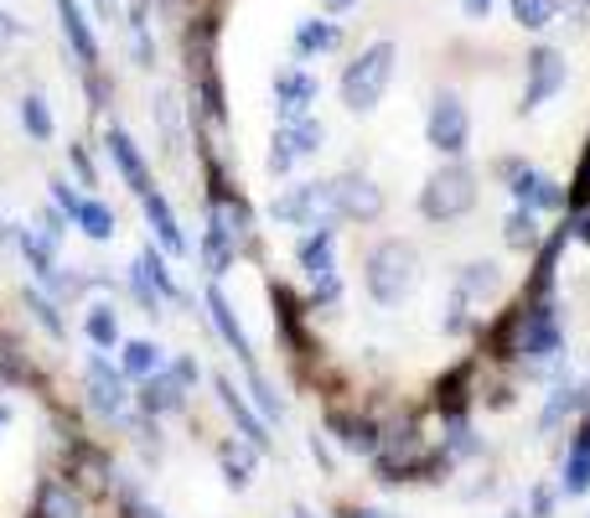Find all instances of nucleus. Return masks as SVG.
<instances>
[{
    "instance_id": "obj_1",
    "label": "nucleus",
    "mask_w": 590,
    "mask_h": 518,
    "mask_svg": "<svg viewBox=\"0 0 590 518\" xmlns=\"http://www.w3.org/2000/svg\"><path fill=\"white\" fill-rule=\"evenodd\" d=\"M393 68H399V47H393V42L363 47V52L342 68V104H347L353 115L378 109V99L389 94V83H393Z\"/></svg>"
},
{
    "instance_id": "obj_2",
    "label": "nucleus",
    "mask_w": 590,
    "mask_h": 518,
    "mask_svg": "<svg viewBox=\"0 0 590 518\" xmlns=\"http://www.w3.org/2000/svg\"><path fill=\"white\" fill-rule=\"evenodd\" d=\"M472 208H476V172L456 156L420 187V213L430 223H451L461 213H472Z\"/></svg>"
},
{
    "instance_id": "obj_3",
    "label": "nucleus",
    "mask_w": 590,
    "mask_h": 518,
    "mask_svg": "<svg viewBox=\"0 0 590 518\" xmlns=\"http://www.w3.org/2000/svg\"><path fill=\"white\" fill-rule=\"evenodd\" d=\"M363 285L378 306H399L414 291V249L404 239H384L363 264Z\"/></svg>"
},
{
    "instance_id": "obj_4",
    "label": "nucleus",
    "mask_w": 590,
    "mask_h": 518,
    "mask_svg": "<svg viewBox=\"0 0 590 518\" xmlns=\"http://www.w3.org/2000/svg\"><path fill=\"white\" fill-rule=\"evenodd\" d=\"M270 219H275V223H295V228L337 223L332 181H300V187H291V192H280V198L270 202Z\"/></svg>"
},
{
    "instance_id": "obj_5",
    "label": "nucleus",
    "mask_w": 590,
    "mask_h": 518,
    "mask_svg": "<svg viewBox=\"0 0 590 518\" xmlns=\"http://www.w3.org/2000/svg\"><path fill=\"white\" fill-rule=\"evenodd\" d=\"M300 270L316 280V306H332L342 280H337V228L332 223H316L311 234L300 239Z\"/></svg>"
},
{
    "instance_id": "obj_6",
    "label": "nucleus",
    "mask_w": 590,
    "mask_h": 518,
    "mask_svg": "<svg viewBox=\"0 0 590 518\" xmlns=\"http://www.w3.org/2000/svg\"><path fill=\"white\" fill-rule=\"evenodd\" d=\"M425 140H430L440 156H461V151H467V140H472V115H467V104L456 99V94H435L430 99Z\"/></svg>"
},
{
    "instance_id": "obj_7",
    "label": "nucleus",
    "mask_w": 590,
    "mask_h": 518,
    "mask_svg": "<svg viewBox=\"0 0 590 518\" xmlns=\"http://www.w3.org/2000/svg\"><path fill=\"white\" fill-rule=\"evenodd\" d=\"M321 140H327V130L306 115V120H280V130H275V151H270V172L275 177H285L295 161H306V156H316L321 151Z\"/></svg>"
},
{
    "instance_id": "obj_8",
    "label": "nucleus",
    "mask_w": 590,
    "mask_h": 518,
    "mask_svg": "<svg viewBox=\"0 0 590 518\" xmlns=\"http://www.w3.org/2000/svg\"><path fill=\"white\" fill-rule=\"evenodd\" d=\"M187 384H197V363L192 358H177L166 374H151L145 389H140V410L145 415H166V410H181V399H187Z\"/></svg>"
},
{
    "instance_id": "obj_9",
    "label": "nucleus",
    "mask_w": 590,
    "mask_h": 518,
    "mask_svg": "<svg viewBox=\"0 0 590 518\" xmlns=\"http://www.w3.org/2000/svg\"><path fill=\"white\" fill-rule=\"evenodd\" d=\"M565 89V58L554 47H533L529 52V79H523V115H533L539 104H550Z\"/></svg>"
},
{
    "instance_id": "obj_10",
    "label": "nucleus",
    "mask_w": 590,
    "mask_h": 518,
    "mask_svg": "<svg viewBox=\"0 0 590 518\" xmlns=\"http://www.w3.org/2000/svg\"><path fill=\"white\" fill-rule=\"evenodd\" d=\"M559 321H554V306L550 301H533L523 321H518V353L523 358H554L559 353Z\"/></svg>"
},
{
    "instance_id": "obj_11",
    "label": "nucleus",
    "mask_w": 590,
    "mask_h": 518,
    "mask_svg": "<svg viewBox=\"0 0 590 518\" xmlns=\"http://www.w3.org/2000/svg\"><path fill=\"white\" fill-rule=\"evenodd\" d=\"M503 172H508V181H512V198H518V208H533V213L565 208V187H554L544 172H533V166H523V161H508Z\"/></svg>"
},
{
    "instance_id": "obj_12",
    "label": "nucleus",
    "mask_w": 590,
    "mask_h": 518,
    "mask_svg": "<svg viewBox=\"0 0 590 518\" xmlns=\"http://www.w3.org/2000/svg\"><path fill=\"white\" fill-rule=\"evenodd\" d=\"M332 208H337V219L374 223L378 213H384V192H378L368 177H337L332 181Z\"/></svg>"
},
{
    "instance_id": "obj_13",
    "label": "nucleus",
    "mask_w": 590,
    "mask_h": 518,
    "mask_svg": "<svg viewBox=\"0 0 590 518\" xmlns=\"http://www.w3.org/2000/svg\"><path fill=\"white\" fill-rule=\"evenodd\" d=\"M104 145H109V156H115L119 177L130 181V192H135V198H145V192H151L156 181H151V166H145V156H140V145L130 140V130L109 125V130H104Z\"/></svg>"
},
{
    "instance_id": "obj_14",
    "label": "nucleus",
    "mask_w": 590,
    "mask_h": 518,
    "mask_svg": "<svg viewBox=\"0 0 590 518\" xmlns=\"http://www.w3.org/2000/svg\"><path fill=\"white\" fill-rule=\"evenodd\" d=\"M316 94H321V83L306 73V68H285L275 79V109H280V120H306L311 115V104Z\"/></svg>"
},
{
    "instance_id": "obj_15",
    "label": "nucleus",
    "mask_w": 590,
    "mask_h": 518,
    "mask_svg": "<svg viewBox=\"0 0 590 518\" xmlns=\"http://www.w3.org/2000/svg\"><path fill=\"white\" fill-rule=\"evenodd\" d=\"M88 404H94L104 420L125 415V374L109 368L104 358H88Z\"/></svg>"
},
{
    "instance_id": "obj_16",
    "label": "nucleus",
    "mask_w": 590,
    "mask_h": 518,
    "mask_svg": "<svg viewBox=\"0 0 590 518\" xmlns=\"http://www.w3.org/2000/svg\"><path fill=\"white\" fill-rule=\"evenodd\" d=\"M58 5V21H62V37H68V47H73V58H79V68L88 73L98 62V37L88 32V16H83L79 0H52Z\"/></svg>"
},
{
    "instance_id": "obj_17",
    "label": "nucleus",
    "mask_w": 590,
    "mask_h": 518,
    "mask_svg": "<svg viewBox=\"0 0 590 518\" xmlns=\"http://www.w3.org/2000/svg\"><path fill=\"white\" fill-rule=\"evenodd\" d=\"M140 208H145V223L156 228L161 249H166V255H187V234H181V223H177V213H172V202L161 198L156 187L140 198Z\"/></svg>"
},
{
    "instance_id": "obj_18",
    "label": "nucleus",
    "mask_w": 590,
    "mask_h": 518,
    "mask_svg": "<svg viewBox=\"0 0 590 518\" xmlns=\"http://www.w3.org/2000/svg\"><path fill=\"white\" fill-rule=\"evenodd\" d=\"M208 311H213V327H217V338L228 342V348H234L238 358H244V363H249V368H255V348H249V332L238 327L234 306H228V296H223L217 285H208Z\"/></svg>"
},
{
    "instance_id": "obj_19",
    "label": "nucleus",
    "mask_w": 590,
    "mask_h": 518,
    "mask_svg": "<svg viewBox=\"0 0 590 518\" xmlns=\"http://www.w3.org/2000/svg\"><path fill=\"white\" fill-rule=\"evenodd\" d=\"M213 389H217V399H223V410L234 415V425H238V431H244V440H249V446H259V451H270V436H264V420H259L255 410L244 404V395H238L234 384H228V379H223V374H217V379H213Z\"/></svg>"
},
{
    "instance_id": "obj_20",
    "label": "nucleus",
    "mask_w": 590,
    "mask_h": 518,
    "mask_svg": "<svg viewBox=\"0 0 590 518\" xmlns=\"http://www.w3.org/2000/svg\"><path fill=\"white\" fill-rule=\"evenodd\" d=\"M202 259H208V275H228L238 259V234L228 228V223L217 219V213H208V239H202Z\"/></svg>"
},
{
    "instance_id": "obj_21",
    "label": "nucleus",
    "mask_w": 590,
    "mask_h": 518,
    "mask_svg": "<svg viewBox=\"0 0 590 518\" xmlns=\"http://www.w3.org/2000/svg\"><path fill=\"white\" fill-rule=\"evenodd\" d=\"M11 239H16V249L26 255V264L37 270L42 285H47V291L58 296V291H62V270H58V259H52V249H47V244H42L37 234H32V228H21V223L11 228Z\"/></svg>"
},
{
    "instance_id": "obj_22",
    "label": "nucleus",
    "mask_w": 590,
    "mask_h": 518,
    "mask_svg": "<svg viewBox=\"0 0 590 518\" xmlns=\"http://www.w3.org/2000/svg\"><path fill=\"white\" fill-rule=\"evenodd\" d=\"M337 42H342V32H337V21L311 16V21H300V26H295L291 47H295V58H321V52H332Z\"/></svg>"
},
{
    "instance_id": "obj_23",
    "label": "nucleus",
    "mask_w": 590,
    "mask_h": 518,
    "mask_svg": "<svg viewBox=\"0 0 590 518\" xmlns=\"http://www.w3.org/2000/svg\"><path fill=\"white\" fill-rule=\"evenodd\" d=\"M559 487L570 493V498H580L590 487V420L575 431V440H570V457H565V478H559Z\"/></svg>"
},
{
    "instance_id": "obj_24",
    "label": "nucleus",
    "mask_w": 590,
    "mask_h": 518,
    "mask_svg": "<svg viewBox=\"0 0 590 518\" xmlns=\"http://www.w3.org/2000/svg\"><path fill=\"white\" fill-rule=\"evenodd\" d=\"M130 47H135V62L151 68L156 62V37H151V0H130Z\"/></svg>"
},
{
    "instance_id": "obj_25",
    "label": "nucleus",
    "mask_w": 590,
    "mask_h": 518,
    "mask_svg": "<svg viewBox=\"0 0 590 518\" xmlns=\"http://www.w3.org/2000/svg\"><path fill=\"white\" fill-rule=\"evenodd\" d=\"M37 518H83V503L68 482H42L37 498Z\"/></svg>"
},
{
    "instance_id": "obj_26",
    "label": "nucleus",
    "mask_w": 590,
    "mask_h": 518,
    "mask_svg": "<svg viewBox=\"0 0 590 518\" xmlns=\"http://www.w3.org/2000/svg\"><path fill=\"white\" fill-rule=\"evenodd\" d=\"M332 431H337V440H342L347 451L378 457V431L368 425V420H357V415H332Z\"/></svg>"
},
{
    "instance_id": "obj_27",
    "label": "nucleus",
    "mask_w": 590,
    "mask_h": 518,
    "mask_svg": "<svg viewBox=\"0 0 590 518\" xmlns=\"http://www.w3.org/2000/svg\"><path fill=\"white\" fill-rule=\"evenodd\" d=\"M73 223H79L94 244L115 239V208H109V202H98V198H83V208H79V219H73Z\"/></svg>"
},
{
    "instance_id": "obj_28",
    "label": "nucleus",
    "mask_w": 590,
    "mask_h": 518,
    "mask_svg": "<svg viewBox=\"0 0 590 518\" xmlns=\"http://www.w3.org/2000/svg\"><path fill=\"white\" fill-rule=\"evenodd\" d=\"M156 368H161V348H156V342H145V338L125 342V358H119V374H125V379H151Z\"/></svg>"
},
{
    "instance_id": "obj_29",
    "label": "nucleus",
    "mask_w": 590,
    "mask_h": 518,
    "mask_svg": "<svg viewBox=\"0 0 590 518\" xmlns=\"http://www.w3.org/2000/svg\"><path fill=\"white\" fill-rule=\"evenodd\" d=\"M16 109H21V125H26V136L37 140V145H47V140L58 136V120H52V109H47V99H42V94H26Z\"/></svg>"
},
{
    "instance_id": "obj_30",
    "label": "nucleus",
    "mask_w": 590,
    "mask_h": 518,
    "mask_svg": "<svg viewBox=\"0 0 590 518\" xmlns=\"http://www.w3.org/2000/svg\"><path fill=\"white\" fill-rule=\"evenodd\" d=\"M508 5L523 32H544L550 21H559V0H508Z\"/></svg>"
},
{
    "instance_id": "obj_31",
    "label": "nucleus",
    "mask_w": 590,
    "mask_h": 518,
    "mask_svg": "<svg viewBox=\"0 0 590 518\" xmlns=\"http://www.w3.org/2000/svg\"><path fill=\"white\" fill-rule=\"evenodd\" d=\"M503 234H508L512 249H533V244H539V213H533V208H512L508 223H503Z\"/></svg>"
},
{
    "instance_id": "obj_32",
    "label": "nucleus",
    "mask_w": 590,
    "mask_h": 518,
    "mask_svg": "<svg viewBox=\"0 0 590 518\" xmlns=\"http://www.w3.org/2000/svg\"><path fill=\"white\" fill-rule=\"evenodd\" d=\"M130 291H135V301H140V311H145V317H166V311H161V291H156V280H151V270H145V264H130Z\"/></svg>"
},
{
    "instance_id": "obj_33",
    "label": "nucleus",
    "mask_w": 590,
    "mask_h": 518,
    "mask_svg": "<svg viewBox=\"0 0 590 518\" xmlns=\"http://www.w3.org/2000/svg\"><path fill=\"white\" fill-rule=\"evenodd\" d=\"M83 327H88V338L98 342V353H104V348H119V321H115V311H109V306H88Z\"/></svg>"
},
{
    "instance_id": "obj_34",
    "label": "nucleus",
    "mask_w": 590,
    "mask_h": 518,
    "mask_svg": "<svg viewBox=\"0 0 590 518\" xmlns=\"http://www.w3.org/2000/svg\"><path fill=\"white\" fill-rule=\"evenodd\" d=\"M467 374H472V368H456L451 379H440V415L446 420H456L467 410V395H461V389H467Z\"/></svg>"
},
{
    "instance_id": "obj_35",
    "label": "nucleus",
    "mask_w": 590,
    "mask_h": 518,
    "mask_svg": "<svg viewBox=\"0 0 590 518\" xmlns=\"http://www.w3.org/2000/svg\"><path fill=\"white\" fill-rule=\"evenodd\" d=\"M492 285H497V264H467L461 280H456V291H461V296H487Z\"/></svg>"
},
{
    "instance_id": "obj_36",
    "label": "nucleus",
    "mask_w": 590,
    "mask_h": 518,
    "mask_svg": "<svg viewBox=\"0 0 590 518\" xmlns=\"http://www.w3.org/2000/svg\"><path fill=\"white\" fill-rule=\"evenodd\" d=\"M140 264L151 270V280H156V291H161V296H172V301H187V291H181L177 280H172V270H166V259H161L156 249H145V255H140Z\"/></svg>"
},
{
    "instance_id": "obj_37",
    "label": "nucleus",
    "mask_w": 590,
    "mask_h": 518,
    "mask_svg": "<svg viewBox=\"0 0 590 518\" xmlns=\"http://www.w3.org/2000/svg\"><path fill=\"white\" fill-rule=\"evenodd\" d=\"M249 389H255V404H259V415H264V420L285 415V399H280L275 389H270V379H264V374H255V368H249Z\"/></svg>"
},
{
    "instance_id": "obj_38",
    "label": "nucleus",
    "mask_w": 590,
    "mask_h": 518,
    "mask_svg": "<svg viewBox=\"0 0 590 518\" xmlns=\"http://www.w3.org/2000/svg\"><path fill=\"white\" fill-rule=\"evenodd\" d=\"M217 461H223V472H228V487H238V493H244V487H249V472H255V461L244 457L238 446H223V451H217Z\"/></svg>"
},
{
    "instance_id": "obj_39",
    "label": "nucleus",
    "mask_w": 590,
    "mask_h": 518,
    "mask_svg": "<svg viewBox=\"0 0 590 518\" xmlns=\"http://www.w3.org/2000/svg\"><path fill=\"white\" fill-rule=\"evenodd\" d=\"M37 223H42V244H47V249H58L62 234H68V213H62V208H47Z\"/></svg>"
},
{
    "instance_id": "obj_40",
    "label": "nucleus",
    "mask_w": 590,
    "mask_h": 518,
    "mask_svg": "<svg viewBox=\"0 0 590 518\" xmlns=\"http://www.w3.org/2000/svg\"><path fill=\"white\" fill-rule=\"evenodd\" d=\"M570 213H580V208H590V151H586V161H580V172H575V181H570Z\"/></svg>"
},
{
    "instance_id": "obj_41",
    "label": "nucleus",
    "mask_w": 590,
    "mask_h": 518,
    "mask_svg": "<svg viewBox=\"0 0 590 518\" xmlns=\"http://www.w3.org/2000/svg\"><path fill=\"white\" fill-rule=\"evenodd\" d=\"M52 202H58L68 219H79V208H83V198L73 192V181H62V177H52Z\"/></svg>"
},
{
    "instance_id": "obj_42",
    "label": "nucleus",
    "mask_w": 590,
    "mask_h": 518,
    "mask_svg": "<svg viewBox=\"0 0 590 518\" xmlns=\"http://www.w3.org/2000/svg\"><path fill=\"white\" fill-rule=\"evenodd\" d=\"M26 301H32V311H37V321H42V327H47V332H52V338L62 342V317H58V311H52V306H47V301H42V296H26Z\"/></svg>"
},
{
    "instance_id": "obj_43",
    "label": "nucleus",
    "mask_w": 590,
    "mask_h": 518,
    "mask_svg": "<svg viewBox=\"0 0 590 518\" xmlns=\"http://www.w3.org/2000/svg\"><path fill=\"white\" fill-rule=\"evenodd\" d=\"M68 156H73V166H79L83 187H98V172H94V161H88V151H83V145H73V151H68Z\"/></svg>"
},
{
    "instance_id": "obj_44",
    "label": "nucleus",
    "mask_w": 590,
    "mask_h": 518,
    "mask_svg": "<svg viewBox=\"0 0 590 518\" xmlns=\"http://www.w3.org/2000/svg\"><path fill=\"white\" fill-rule=\"evenodd\" d=\"M492 5H497V0H461V11H467L472 21H487V16H492Z\"/></svg>"
},
{
    "instance_id": "obj_45",
    "label": "nucleus",
    "mask_w": 590,
    "mask_h": 518,
    "mask_svg": "<svg viewBox=\"0 0 590 518\" xmlns=\"http://www.w3.org/2000/svg\"><path fill=\"white\" fill-rule=\"evenodd\" d=\"M357 0H321V11H327V16H342V11H353Z\"/></svg>"
},
{
    "instance_id": "obj_46",
    "label": "nucleus",
    "mask_w": 590,
    "mask_h": 518,
    "mask_svg": "<svg viewBox=\"0 0 590 518\" xmlns=\"http://www.w3.org/2000/svg\"><path fill=\"white\" fill-rule=\"evenodd\" d=\"M575 234H580V244H590V213L580 208V223H575Z\"/></svg>"
},
{
    "instance_id": "obj_47",
    "label": "nucleus",
    "mask_w": 590,
    "mask_h": 518,
    "mask_svg": "<svg viewBox=\"0 0 590 518\" xmlns=\"http://www.w3.org/2000/svg\"><path fill=\"white\" fill-rule=\"evenodd\" d=\"M342 518H393V514H378V508H353V514H342Z\"/></svg>"
},
{
    "instance_id": "obj_48",
    "label": "nucleus",
    "mask_w": 590,
    "mask_h": 518,
    "mask_svg": "<svg viewBox=\"0 0 590 518\" xmlns=\"http://www.w3.org/2000/svg\"><path fill=\"white\" fill-rule=\"evenodd\" d=\"M135 518H166V514H156V508H135Z\"/></svg>"
},
{
    "instance_id": "obj_49",
    "label": "nucleus",
    "mask_w": 590,
    "mask_h": 518,
    "mask_svg": "<svg viewBox=\"0 0 590 518\" xmlns=\"http://www.w3.org/2000/svg\"><path fill=\"white\" fill-rule=\"evenodd\" d=\"M5 420H11V410H5V404H0V425H5Z\"/></svg>"
},
{
    "instance_id": "obj_50",
    "label": "nucleus",
    "mask_w": 590,
    "mask_h": 518,
    "mask_svg": "<svg viewBox=\"0 0 590 518\" xmlns=\"http://www.w3.org/2000/svg\"><path fill=\"white\" fill-rule=\"evenodd\" d=\"M295 518H311V514H295Z\"/></svg>"
},
{
    "instance_id": "obj_51",
    "label": "nucleus",
    "mask_w": 590,
    "mask_h": 518,
    "mask_svg": "<svg viewBox=\"0 0 590 518\" xmlns=\"http://www.w3.org/2000/svg\"><path fill=\"white\" fill-rule=\"evenodd\" d=\"M508 518H512V514H508Z\"/></svg>"
}]
</instances>
